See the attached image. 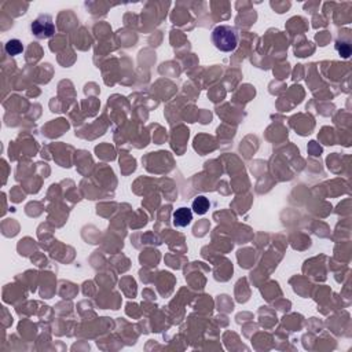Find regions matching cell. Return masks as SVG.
I'll return each instance as SVG.
<instances>
[{
    "instance_id": "3957f363",
    "label": "cell",
    "mask_w": 352,
    "mask_h": 352,
    "mask_svg": "<svg viewBox=\"0 0 352 352\" xmlns=\"http://www.w3.org/2000/svg\"><path fill=\"white\" fill-rule=\"evenodd\" d=\"M172 218H173V224L176 227H186L193 220V212L189 208H179L173 212Z\"/></svg>"
},
{
    "instance_id": "277c9868",
    "label": "cell",
    "mask_w": 352,
    "mask_h": 352,
    "mask_svg": "<svg viewBox=\"0 0 352 352\" xmlns=\"http://www.w3.org/2000/svg\"><path fill=\"white\" fill-rule=\"evenodd\" d=\"M210 206L209 200L204 197V195H198L194 201H193V209L197 215H205L208 212Z\"/></svg>"
},
{
    "instance_id": "6da1fadb",
    "label": "cell",
    "mask_w": 352,
    "mask_h": 352,
    "mask_svg": "<svg viewBox=\"0 0 352 352\" xmlns=\"http://www.w3.org/2000/svg\"><path fill=\"white\" fill-rule=\"evenodd\" d=\"M212 43L222 53H231L238 46L237 30L229 25H219L212 32Z\"/></svg>"
},
{
    "instance_id": "7a4b0ae2",
    "label": "cell",
    "mask_w": 352,
    "mask_h": 352,
    "mask_svg": "<svg viewBox=\"0 0 352 352\" xmlns=\"http://www.w3.org/2000/svg\"><path fill=\"white\" fill-rule=\"evenodd\" d=\"M30 29H32V33L38 39H48L55 33V25H54L51 15L48 14L39 15L30 25Z\"/></svg>"
},
{
    "instance_id": "5b68a950",
    "label": "cell",
    "mask_w": 352,
    "mask_h": 352,
    "mask_svg": "<svg viewBox=\"0 0 352 352\" xmlns=\"http://www.w3.org/2000/svg\"><path fill=\"white\" fill-rule=\"evenodd\" d=\"M5 50H6V53L9 54V55L15 57V55H18V54H21L22 51H24V46H22V43H21L19 40L13 39V40H9V42H7Z\"/></svg>"
}]
</instances>
